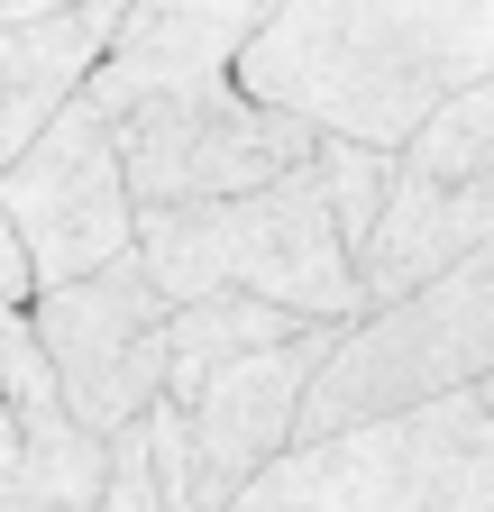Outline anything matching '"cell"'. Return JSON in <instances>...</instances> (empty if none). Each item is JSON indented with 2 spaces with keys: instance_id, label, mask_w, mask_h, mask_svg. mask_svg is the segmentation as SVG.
Instances as JSON below:
<instances>
[{
  "instance_id": "6da1fadb",
  "label": "cell",
  "mask_w": 494,
  "mask_h": 512,
  "mask_svg": "<svg viewBox=\"0 0 494 512\" xmlns=\"http://www.w3.org/2000/svg\"><path fill=\"white\" fill-rule=\"evenodd\" d=\"M494 74V0H275L229 83L312 138L394 156L449 92Z\"/></svg>"
},
{
  "instance_id": "7a4b0ae2",
  "label": "cell",
  "mask_w": 494,
  "mask_h": 512,
  "mask_svg": "<svg viewBox=\"0 0 494 512\" xmlns=\"http://www.w3.org/2000/svg\"><path fill=\"white\" fill-rule=\"evenodd\" d=\"M129 266L156 284V302H202V293H247L275 302L293 320H330V330H357L366 293L348 275V247L321 211V174L293 165L238 202H174V211H138Z\"/></svg>"
},
{
  "instance_id": "3957f363",
  "label": "cell",
  "mask_w": 494,
  "mask_h": 512,
  "mask_svg": "<svg viewBox=\"0 0 494 512\" xmlns=\"http://www.w3.org/2000/svg\"><path fill=\"white\" fill-rule=\"evenodd\" d=\"M485 375H494V238L467 247L458 266H440L421 293L339 330L330 366L312 375V394L293 412V448L421 412V403H449V394H476Z\"/></svg>"
},
{
  "instance_id": "277c9868",
  "label": "cell",
  "mask_w": 494,
  "mask_h": 512,
  "mask_svg": "<svg viewBox=\"0 0 494 512\" xmlns=\"http://www.w3.org/2000/svg\"><path fill=\"white\" fill-rule=\"evenodd\" d=\"M229 512H494V421L476 394H449L284 448Z\"/></svg>"
},
{
  "instance_id": "5b68a950",
  "label": "cell",
  "mask_w": 494,
  "mask_h": 512,
  "mask_svg": "<svg viewBox=\"0 0 494 512\" xmlns=\"http://www.w3.org/2000/svg\"><path fill=\"white\" fill-rule=\"evenodd\" d=\"M110 147H119V183H129L138 211H174V202H238L293 165H312V128L247 101L229 74L211 83H147V92H119L92 101Z\"/></svg>"
},
{
  "instance_id": "8992f818",
  "label": "cell",
  "mask_w": 494,
  "mask_h": 512,
  "mask_svg": "<svg viewBox=\"0 0 494 512\" xmlns=\"http://www.w3.org/2000/svg\"><path fill=\"white\" fill-rule=\"evenodd\" d=\"M0 220H10L37 293L129 266L138 202H129V183H119V147H110V128H101V110L83 92L37 128V147L10 174H0Z\"/></svg>"
},
{
  "instance_id": "52a82bcc",
  "label": "cell",
  "mask_w": 494,
  "mask_h": 512,
  "mask_svg": "<svg viewBox=\"0 0 494 512\" xmlns=\"http://www.w3.org/2000/svg\"><path fill=\"white\" fill-rule=\"evenodd\" d=\"M28 339L46 357V384L92 439L129 430L165 403V302L138 266H110L83 284H55L28 302Z\"/></svg>"
},
{
  "instance_id": "ba28073f",
  "label": "cell",
  "mask_w": 494,
  "mask_h": 512,
  "mask_svg": "<svg viewBox=\"0 0 494 512\" xmlns=\"http://www.w3.org/2000/svg\"><path fill=\"white\" fill-rule=\"evenodd\" d=\"M330 348H339V330L312 320V330H293V339H275L257 357H229L220 375H202L174 403L183 439H193V503L202 512H229L293 448V412L312 394V375L330 366Z\"/></svg>"
},
{
  "instance_id": "9c48e42d",
  "label": "cell",
  "mask_w": 494,
  "mask_h": 512,
  "mask_svg": "<svg viewBox=\"0 0 494 512\" xmlns=\"http://www.w3.org/2000/svg\"><path fill=\"white\" fill-rule=\"evenodd\" d=\"M266 10L275 0H119L83 101H119V92H147V83H211L247 55Z\"/></svg>"
},
{
  "instance_id": "30bf717a",
  "label": "cell",
  "mask_w": 494,
  "mask_h": 512,
  "mask_svg": "<svg viewBox=\"0 0 494 512\" xmlns=\"http://www.w3.org/2000/svg\"><path fill=\"white\" fill-rule=\"evenodd\" d=\"M110 19H119V0H74V10H46L28 28H0V174L92 83V64L110 46Z\"/></svg>"
},
{
  "instance_id": "8fae6325",
  "label": "cell",
  "mask_w": 494,
  "mask_h": 512,
  "mask_svg": "<svg viewBox=\"0 0 494 512\" xmlns=\"http://www.w3.org/2000/svg\"><path fill=\"white\" fill-rule=\"evenodd\" d=\"M394 165L421 174V183H467V174H485V165H494V74L467 83V92H449V101L394 147Z\"/></svg>"
},
{
  "instance_id": "7c38bea8",
  "label": "cell",
  "mask_w": 494,
  "mask_h": 512,
  "mask_svg": "<svg viewBox=\"0 0 494 512\" xmlns=\"http://www.w3.org/2000/svg\"><path fill=\"white\" fill-rule=\"evenodd\" d=\"M312 174H321V211H330V229H339V247H348V275H357V247H366V229H376V211H385L394 156L348 147V138H321V147H312Z\"/></svg>"
},
{
  "instance_id": "4fadbf2b",
  "label": "cell",
  "mask_w": 494,
  "mask_h": 512,
  "mask_svg": "<svg viewBox=\"0 0 494 512\" xmlns=\"http://www.w3.org/2000/svg\"><path fill=\"white\" fill-rule=\"evenodd\" d=\"M0 302H10V311L37 302V275H28V256H19V238H10V220H0Z\"/></svg>"
},
{
  "instance_id": "5bb4252c",
  "label": "cell",
  "mask_w": 494,
  "mask_h": 512,
  "mask_svg": "<svg viewBox=\"0 0 494 512\" xmlns=\"http://www.w3.org/2000/svg\"><path fill=\"white\" fill-rule=\"evenodd\" d=\"M46 10H74V0H0V28H28V19H46Z\"/></svg>"
},
{
  "instance_id": "9a60e30c",
  "label": "cell",
  "mask_w": 494,
  "mask_h": 512,
  "mask_svg": "<svg viewBox=\"0 0 494 512\" xmlns=\"http://www.w3.org/2000/svg\"><path fill=\"white\" fill-rule=\"evenodd\" d=\"M0 494L19 503V467H10V430H0Z\"/></svg>"
},
{
  "instance_id": "2e32d148",
  "label": "cell",
  "mask_w": 494,
  "mask_h": 512,
  "mask_svg": "<svg viewBox=\"0 0 494 512\" xmlns=\"http://www.w3.org/2000/svg\"><path fill=\"white\" fill-rule=\"evenodd\" d=\"M476 412H485V421H494V375H485V384H476Z\"/></svg>"
},
{
  "instance_id": "e0dca14e",
  "label": "cell",
  "mask_w": 494,
  "mask_h": 512,
  "mask_svg": "<svg viewBox=\"0 0 494 512\" xmlns=\"http://www.w3.org/2000/svg\"><path fill=\"white\" fill-rule=\"evenodd\" d=\"M10 320H19V311H10V302H0V339H10Z\"/></svg>"
},
{
  "instance_id": "ac0fdd59",
  "label": "cell",
  "mask_w": 494,
  "mask_h": 512,
  "mask_svg": "<svg viewBox=\"0 0 494 512\" xmlns=\"http://www.w3.org/2000/svg\"><path fill=\"white\" fill-rule=\"evenodd\" d=\"M0 512H37V503H10V494H0Z\"/></svg>"
}]
</instances>
